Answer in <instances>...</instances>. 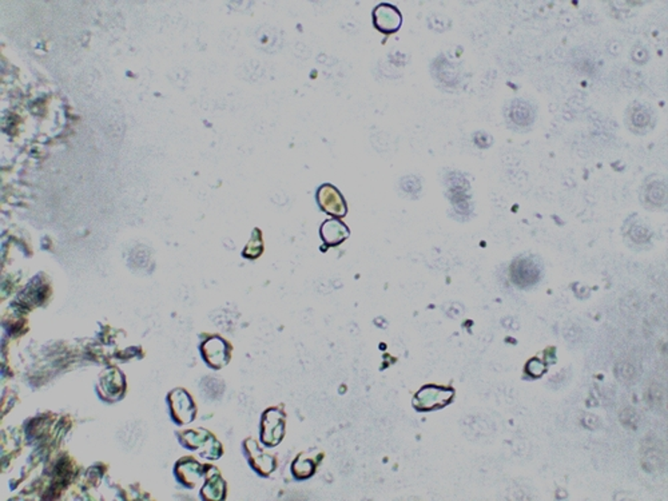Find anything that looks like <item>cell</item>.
Here are the masks:
<instances>
[{"label":"cell","mask_w":668,"mask_h":501,"mask_svg":"<svg viewBox=\"0 0 668 501\" xmlns=\"http://www.w3.org/2000/svg\"><path fill=\"white\" fill-rule=\"evenodd\" d=\"M453 389L437 385H426L413 398V405L417 411L422 412L435 411L448 405L453 398Z\"/></svg>","instance_id":"1"},{"label":"cell","mask_w":668,"mask_h":501,"mask_svg":"<svg viewBox=\"0 0 668 501\" xmlns=\"http://www.w3.org/2000/svg\"><path fill=\"white\" fill-rule=\"evenodd\" d=\"M317 202L321 210L333 216L335 218H342L348 213L347 202L342 194L330 183H325L317 190Z\"/></svg>","instance_id":"2"},{"label":"cell","mask_w":668,"mask_h":501,"mask_svg":"<svg viewBox=\"0 0 668 501\" xmlns=\"http://www.w3.org/2000/svg\"><path fill=\"white\" fill-rule=\"evenodd\" d=\"M373 23L384 34H393L401 27L403 16L392 4H380L373 11Z\"/></svg>","instance_id":"3"},{"label":"cell","mask_w":668,"mask_h":501,"mask_svg":"<svg viewBox=\"0 0 668 501\" xmlns=\"http://www.w3.org/2000/svg\"><path fill=\"white\" fill-rule=\"evenodd\" d=\"M321 238L329 246H337L348 238L349 227L341 220H326L321 225Z\"/></svg>","instance_id":"4"},{"label":"cell","mask_w":668,"mask_h":501,"mask_svg":"<svg viewBox=\"0 0 668 501\" xmlns=\"http://www.w3.org/2000/svg\"><path fill=\"white\" fill-rule=\"evenodd\" d=\"M512 278L517 285H532L535 281L538 280V266L534 262L524 260L519 261L512 267Z\"/></svg>","instance_id":"5"},{"label":"cell","mask_w":668,"mask_h":501,"mask_svg":"<svg viewBox=\"0 0 668 501\" xmlns=\"http://www.w3.org/2000/svg\"><path fill=\"white\" fill-rule=\"evenodd\" d=\"M225 344L218 339H211L204 345V360L209 361L210 365L219 368L226 362V349Z\"/></svg>","instance_id":"6"},{"label":"cell","mask_w":668,"mask_h":501,"mask_svg":"<svg viewBox=\"0 0 668 501\" xmlns=\"http://www.w3.org/2000/svg\"><path fill=\"white\" fill-rule=\"evenodd\" d=\"M527 372L532 376V377H540L544 372H545V365L538 360V358H534L531 360L528 364H527Z\"/></svg>","instance_id":"7"}]
</instances>
